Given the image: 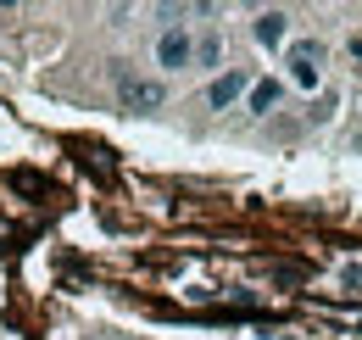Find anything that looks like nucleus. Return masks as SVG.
<instances>
[{"mask_svg":"<svg viewBox=\"0 0 362 340\" xmlns=\"http://www.w3.org/2000/svg\"><path fill=\"white\" fill-rule=\"evenodd\" d=\"M112 84H117V106L123 112H162L168 106V84L162 79H145V73H129L123 62H117Z\"/></svg>","mask_w":362,"mask_h":340,"instance_id":"obj_1","label":"nucleus"},{"mask_svg":"<svg viewBox=\"0 0 362 340\" xmlns=\"http://www.w3.org/2000/svg\"><path fill=\"white\" fill-rule=\"evenodd\" d=\"M151 56H156L162 73H189V67H195V34H189L184 23H168V28L156 34V45H151Z\"/></svg>","mask_w":362,"mask_h":340,"instance_id":"obj_2","label":"nucleus"},{"mask_svg":"<svg viewBox=\"0 0 362 340\" xmlns=\"http://www.w3.org/2000/svg\"><path fill=\"white\" fill-rule=\"evenodd\" d=\"M245 89H251V73H245V67H223V73L206 84V106H212V112H228Z\"/></svg>","mask_w":362,"mask_h":340,"instance_id":"obj_3","label":"nucleus"},{"mask_svg":"<svg viewBox=\"0 0 362 340\" xmlns=\"http://www.w3.org/2000/svg\"><path fill=\"white\" fill-rule=\"evenodd\" d=\"M317 62H323V45L317 40H296L290 45V79H296L301 89H317V79H323Z\"/></svg>","mask_w":362,"mask_h":340,"instance_id":"obj_4","label":"nucleus"},{"mask_svg":"<svg viewBox=\"0 0 362 340\" xmlns=\"http://www.w3.org/2000/svg\"><path fill=\"white\" fill-rule=\"evenodd\" d=\"M251 34H257V45H262V50H279V45L290 40V11H279V6H268V11H257V23H251Z\"/></svg>","mask_w":362,"mask_h":340,"instance_id":"obj_5","label":"nucleus"},{"mask_svg":"<svg viewBox=\"0 0 362 340\" xmlns=\"http://www.w3.org/2000/svg\"><path fill=\"white\" fill-rule=\"evenodd\" d=\"M279 95H284V84H279V79H257V84L245 89V112H251V118H262V112H273V106H279Z\"/></svg>","mask_w":362,"mask_h":340,"instance_id":"obj_6","label":"nucleus"},{"mask_svg":"<svg viewBox=\"0 0 362 340\" xmlns=\"http://www.w3.org/2000/svg\"><path fill=\"white\" fill-rule=\"evenodd\" d=\"M195 67H206V73L223 67V34H218V28H206V34L195 40Z\"/></svg>","mask_w":362,"mask_h":340,"instance_id":"obj_7","label":"nucleus"}]
</instances>
